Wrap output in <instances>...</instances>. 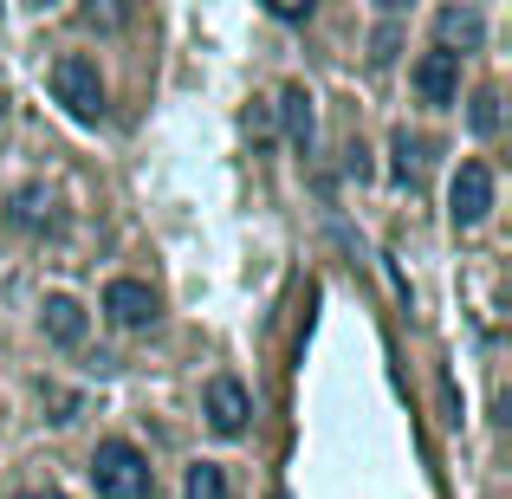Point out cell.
<instances>
[{
  "label": "cell",
  "mask_w": 512,
  "mask_h": 499,
  "mask_svg": "<svg viewBox=\"0 0 512 499\" xmlns=\"http://www.w3.org/2000/svg\"><path fill=\"white\" fill-rule=\"evenodd\" d=\"M39 7H46V0H39Z\"/></svg>",
  "instance_id": "cell-17"
},
{
  "label": "cell",
  "mask_w": 512,
  "mask_h": 499,
  "mask_svg": "<svg viewBox=\"0 0 512 499\" xmlns=\"http://www.w3.org/2000/svg\"><path fill=\"white\" fill-rule=\"evenodd\" d=\"M104 312H111V325L143 331L156 318V292L143 286V279H111V286H104Z\"/></svg>",
  "instance_id": "cell-5"
},
{
  "label": "cell",
  "mask_w": 512,
  "mask_h": 499,
  "mask_svg": "<svg viewBox=\"0 0 512 499\" xmlns=\"http://www.w3.org/2000/svg\"><path fill=\"white\" fill-rule=\"evenodd\" d=\"M13 221H20V227H46L52 221L46 195H39V188H20V195H13Z\"/></svg>",
  "instance_id": "cell-14"
},
{
  "label": "cell",
  "mask_w": 512,
  "mask_h": 499,
  "mask_svg": "<svg viewBox=\"0 0 512 499\" xmlns=\"http://www.w3.org/2000/svg\"><path fill=\"white\" fill-rule=\"evenodd\" d=\"M422 156H428V143L422 137H409V130H396V182H422Z\"/></svg>",
  "instance_id": "cell-11"
},
{
  "label": "cell",
  "mask_w": 512,
  "mask_h": 499,
  "mask_svg": "<svg viewBox=\"0 0 512 499\" xmlns=\"http://www.w3.org/2000/svg\"><path fill=\"white\" fill-rule=\"evenodd\" d=\"M52 98H59L78 124H98V117H104V78H98V65L78 59V52H65V59L52 65Z\"/></svg>",
  "instance_id": "cell-2"
},
{
  "label": "cell",
  "mask_w": 512,
  "mask_h": 499,
  "mask_svg": "<svg viewBox=\"0 0 512 499\" xmlns=\"http://www.w3.org/2000/svg\"><path fill=\"white\" fill-rule=\"evenodd\" d=\"M279 111H286V137H292V150H312V98H305L299 85H286V91H279Z\"/></svg>",
  "instance_id": "cell-8"
},
{
  "label": "cell",
  "mask_w": 512,
  "mask_h": 499,
  "mask_svg": "<svg viewBox=\"0 0 512 499\" xmlns=\"http://www.w3.org/2000/svg\"><path fill=\"white\" fill-rule=\"evenodd\" d=\"M201 415H208L214 435H240V428H247V415H253V396L234 383V376H214L208 396H201Z\"/></svg>",
  "instance_id": "cell-4"
},
{
  "label": "cell",
  "mask_w": 512,
  "mask_h": 499,
  "mask_svg": "<svg viewBox=\"0 0 512 499\" xmlns=\"http://www.w3.org/2000/svg\"><path fill=\"white\" fill-rule=\"evenodd\" d=\"M20 499H65V493H20Z\"/></svg>",
  "instance_id": "cell-16"
},
{
  "label": "cell",
  "mask_w": 512,
  "mask_h": 499,
  "mask_svg": "<svg viewBox=\"0 0 512 499\" xmlns=\"http://www.w3.org/2000/svg\"><path fill=\"white\" fill-rule=\"evenodd\" d=\"M182 499H227V474L214 461H195L188 480H182Z\"/></svg>",
  "instance_id": "cell-10"
},
{
  "label": "cell",
  "mask_w": 512,
  "mask_h": 499,
  "mask_svg": "<svg viewBox=\"0 0 512 499\" xmlns=\"http://www.w3.org/2000/svg\"><path fill=\"white\" fill-rule=\"evenodd\" d=\"M266 7H273L279 20H305V13H312V0H266Z\"/></svg>",
  "instance_id": "cell-15"
},
{
  "label": "cell",
  "mask_w": 512,
  "mask_h": 499,
  "mask_svg": "<svg viewBox=\"0 0 512 499\" xmlns=\"http://www.w3.org/2000/svg\"><path fill=\"white\" fill-rule=\"evenodd\" d=\"M46 337H52V344H65V350L85 344V305L65 299V292H59V299H46Z\"/></svg>",
  "instance_id": "cell-7"
},
{
  "label": "cell",
  "mask_w": 512,
  "mask_h": 499,
  "mask_svg": "<svg viewBox=\"0 0 512 499\" xmlns=\"http://www.w3.org/2000/svg\"><path fill=\"white\" fill-rule=\"evenodd\" d=\"M415 91H422L428 104H454V91H461V52L435 46L422 65H415Z\"/></svg>",
  "instance_id": "cell-6"
},
{
  "label": "cell",
  "mask_w": 512,
  "mask_h": 499,
  "mask_svg": "<svg viewBox=\"0 0 512 499\" xmlns=\"http://www.w3.org/2000/svg\"><path fill=\"white\" fill-rule=\"evenodd\" d=\"M435 33H441V46H480V13H467V7H441V20H435Z\"/></svg>",
  "instance_id": "cell-9"
},
{
  "label": "cell",
  "mask_w": 512,
  "mask_h": 499,
  "mask_svg": "<svg viewBox=\"0 0 512 499\" xmlns=\"http://www.w3.org/2000/svg\"><path fill=\"white\" fill-rule=\"evenodd\" d=\"M487 208H493V169L487 163H461V175H454V188H448L454 227H480Z\"/></svg>",
  "instance_id": "cell-3"
},
{
  "label": "cell",
  "mask_w": 512,
  "mask_h": 499,
  "mask_svg": "<svg viewBox=\"0 0 512 499\" xmlns=\"http://www.w3.org/2000/svg\"><path fill=\"white\" fill-rule=\"evenodd\" d=\"M467 124H474V137H493V130H500V91H474Z\"/></svg>",
  "instance_id": "cell-13"
},
{
  "label": "cell",
  "mask_w": 512,
  "mask_h": 499,
  "mask_svg": "<svg viewBox=\"0 0 512 499\" xmlns=\"http://www.w3.org/2000/svg\"><path fill=\"white\" fill-rule=\"evenodd\" d=\"M91 487H98V499H150L156 474L130 441H104V448L91 454Z\"/></svg>",
  "instance_id": "cell-1"
},
{
  "label": "cell",
  "mask_w": 512,
  "mask_h": 499,
  "mask_svg": "<svg viewBox=\"0 0 512 499\" xmlns=\"http://www.w3.org/2000/svg\"><path fill=\"white\" fill-rule=\"evenodd\" d=\"M130 13H137V0H85V20L98 26V33H117V26H130Z\"/></svg>",
  "instance_id": "cell-12"
}]
</instances>
